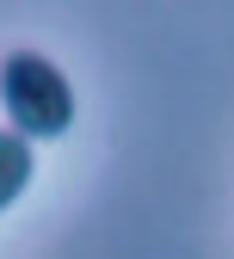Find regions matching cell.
I'll list each match as a JSON object with an SVG mask.
<instances>
[{
    "label": "cell",
    "instance_id": "cell-1",
    "mask_svg": "<svg viewBox=\"0 0 234 259\" xmlns=\"http://www.w3.org/2000/svg\"><path fill=\"white\" fill-rule=\"evenodd\" d=\"M0 105L13 117V136H62L74 123V87L37 50H13L0 62Z\"/></svg>",
    "mask_w": 234,
    "mask_h": 259
},
{
    "label": "cell",
    "instance_id": "cell-2",
    "mask_svg": "<svg viewBox=\"0 0 234 259\" xmlns=\"http://www.w3.org/2000/svg\"><path fill=\"white\" fill-rule=\"evenodd\" d=\"M31 167H37L31 142H25V136H13V130H0V210L19 204V191L31 185Z\"/></svg>",
    "mask_w": 234,
    "mask_h": 259
}]
</instances>
